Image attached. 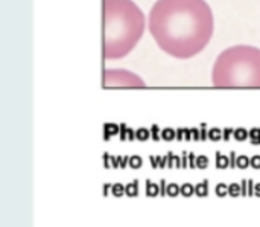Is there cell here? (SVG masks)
<instances>
[{
	"instance_id": "1",
	"label": "cell",
	"mask_w": 260,
	"mask_h": 227,
	"mask_svg": "<svg viewBox=\"0 0 260 227\" xmlns=\"http://www.w3.org/2000/svg\"><path fill=\"white\" fill-rule=\"evenodd\" d=\"M148 26L165 53L187 60L210 43L215 20L206 0H157L149 11Z\"/></svg>"
},
{
	"instance_id": "2",
	"label": "cell",
	"mask_w": 260,
	"mask_h": 227,
	"mask_svg": "<svg viewBox=\"0 0 260 227\" xmlns=\"http://www.w3.org/2000/svg\"><path fill=\"white\" fill-rule=\"evenodd\" d=\"M143 11L133 0H104V56L120 60L129 55L143 37Z\"/></svg>"
},
{
	"instance_id": "3",
	"label": "cell",
	"mask_w": 260,
	"mask_h": 227,
	"mask_svg": "<svg viewBox=\"0 0 260 227\" xmlns=\"http://www.w3.org/2000/svg\"><path fill=\"white\" fill-rule=\"evenodd\" d=\"M212 84L221 89H260V49L233 46L222 50L212 70Z\"/></svg>"
},
{
	"instance_id": "4",
	"label": "cell",
	"mask_w": 260,
	"mask_h": 227,
	"mask_svg": "<svg viewBox=\"0 0 260 227\" xmlns=\"http://www.w3.org/2000/svg\"><path fill=\"white\" fill-rule=\"evenodd\" d=\"M104 86L105 87H145V81L129 70L123 69H107L104 73Z\"/></svg>"
}]
</instances>
